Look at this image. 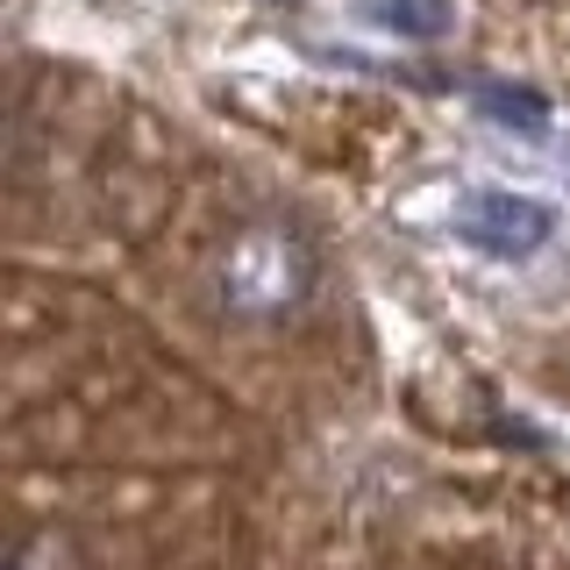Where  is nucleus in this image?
Returning a JSON list of instances; mask_svg holds the SVG:
<instances>
[{"label":"nucleus","mask_w":570,"mask_h":570,"mask_svg":"<svg viewBox=\"0 0 570 570\" xmlns=\"http://www.w3.org/2000/svg\"><path fill=\"white\" fill-rule=\"evenodd\" d=\"M314 278L321 257L293 222H243L214 257V307L243 328H272L314 299Z\"/></svg>","instance_id":"f257e3e1"},{"label":"nucleus","mask_w":570,"mask_h":570,"mask_svg":"<svg viewBox=\"0 0 570 570\" xmlns=\"http://www.w3.org/2000/svg\"><path fill=\"white\" fill-rule=\"evenodd\" d=\"M471 107L492 121V129H513V136H549V100L534 86H513V79H478L471 86Z\"/></svg>","instance_id":"20e7f679"},{"label":"nucleus","mask_w":570,"mask_h":570,"mask_svg":"<svg viewBox=\"0 0 570 570\" xmlns=\"http://www.w3.org/2000/svg\"><path fill=\"white\" fill-rule=\"evenodd\" d=\"M364 22L400 36V43H450L456 36V0H364Z\"/></svg>","instance_id":"7ed1b4c3"},{"label":"nucleus","mask_w":570,"mask_h":570,"mask_svg":"<svg viewBox=\"0 0 570 570\" xmlns=\"http://www.w3.org/2000/svg\"><path fill=\"white\" fill-rule=\"evenodd\" d=\"M450 228L478 249V257L521 264L557 236V207L534 200V193H513V186H463L456 207H450Z\"/></svg>","instance_id":"f03ea898"},{"label":"nucleus","mask_w":570,"mask_h":570,"mask_svg":"<svg viewBox=\"0 0 570 570\" xmlns=\"http://www.w3.org/2000/svg\"><path fill=\"white\" fill-rule=\"evenodd\" d=\"M65 563V534L58 528H36V534H22V542L8 549V570H58Z\"/></svg>","instance_id":"39448f33"}]
</instances>
